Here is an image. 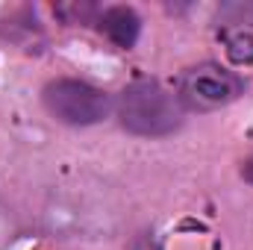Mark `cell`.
Returning a JSON list of instances; mask_svg holds the SVG:
<instances>
[{"label": "cell", "mask_w": 253, "mask_h": 250, "mask_svg": "<svg viewBox=\"0 0 253 250\" xmlns=\"http://www.w3.org/2000/svg\"><path fill=\"white\" fill-rule=\"evenodd\" d=\"M115 118L129 135L168 138L183 126L186 109L177 91H171L159 80H132L115 97Z\"/></svg>", "instance_id": "6da1fadb"}, {"label": "cell", "mask_w": 253, "mask_h": 250, "mask_svg": "<svg viewBox=\"0 0 253 250\" xmlns=\"http://www.w3.org/2000/svg\"><path fill=\"white\" fill-rule=\"evenodd\" d=\"M42 103L53 121L74 129L103 124L115 112V97L100 85L77 77H56L42 88Z\"/></svg>", "instance_id": "7a4b0ae2"}, {"label": "cell", "mask_w": 253, "mask_h": 250, "mask_svg": "<svg viewBox=\"0 0 253 250\" xmlns=\"http://www.w3.org/2000/svg\"><path fill=\"white\" fill-rule=\"evenodd\" d=\"M242 74L221 62H200L183 71L177 83V97L186 112H218L245 94Z\"/></svg>", "instance_id": "3957f363"}, {"label": "cell", "mask_w": 253, "mask_h": 250, "mask_svg": "<svg viewBox=\"0 0 253 250\" xmlns=\"http://www.w3.org/2000/svg\"><path fill=\"white\" fill-rule=\"evenodd\" d=\"M100 33L121 50H129L141 36V18L132 6H109L97 15Z\"/></svg>", "instance_id": "277c9868"}, {"label": "cell", "mask_w": 253, "mask_h": 250, "mask_svg": "<svg viewBox=\"0 0 253 250\" xmlns=\"http://www.w3.org/2000/svg\"><path fill=\"white\" fill-rule=\"evenodd\" d=\"M21 236V218L15 215V209L0 197V250H9Z\"/></svg>", "instance_id": "5b68a950"}]
</instances>
